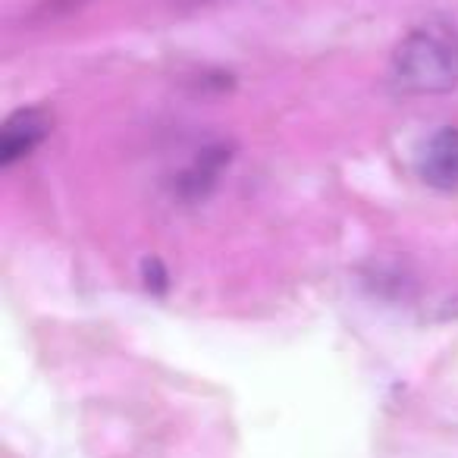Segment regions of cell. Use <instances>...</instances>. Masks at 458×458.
Wrapping results in <instances>:
<instances>
[{
    "label": "cell",
    "mask_w": 458,
    "mask_h": 458,
    "mask_svg": "<svg viewBox=\"0 0 458 458\" xmlns=\"http://www.w3.org/2000/svg\"><path fill=\"white\" fill-rule=\"evenodd\" d=\"M389 82L402 95H445L458 85V32L445 22L418 26L389 60Z\"/></svg>",
    "instance_id": "cell-1"
},
{
    "label": "cell",
    "mask_w": 458,
    "mask_h": 458,
    "mask_svg": "<svg viewBox=\"0 0 458 458\" xmlns=\"http://www.w3.org/2000/svg\"><path fill=\"white\" fill-rule=\"evenodd\" d=\"M51 132V114L41 107L16 110L0 129V164L13 166L16 160L29 157Z\"/></svg>",
    "instance_id": "cell-2"
},
{
    "label": "cell",
    "mask_w": 458,
    "mask_h": 458,
    "mask_svg": "<svg viewBox=\"0 0 458 458\" xmlns=\"http://www.w3.org/2000/svg\"><path fill=\"white\" fill-rule=\"evenodd\" d=\"M418 173L439 191L458 189V129L443 126L424 141L418 154Z\"/></svg>",
    "instance_id": "cell-3"
},
{
    "label": "cell",
    "mask_w": 458,
    "mask_h": 458,
    "mask_svg": "<svg viewBox=\"0 0 458 458\" xmlns=\"http://www.w3.org/2000/svg\"><path fill=\"white\" fill-rule=\"evenodd\" d=\"M82 4H89V0H45V7H41V16H64V13H72V10H79Z\"/></svg>",
    "instance_id": "cell-4"
}]
</instances>
